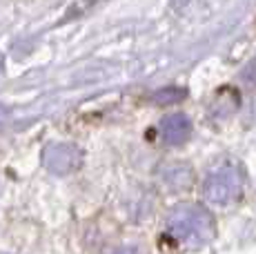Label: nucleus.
Wrapping results in <instances>:
<instances>
[{"instance_id": "obj_1", "label": "nucleus", "mask_w": 256, "mask_h": 254, "mask_svg": "<svg viewBox=\"0 0 256 254\" xmlns=\"http://www.w3.org/2000/svg\"><path fill=\"white\" fill-rule=\"evenodd\" d=\"M167 230L178 241L198 248L214 236V218L200 205H178L167 216Z\"/></svg>"}, {"instance_id": "obj_2", "label": "nucleus", "mask_w": 256, "mask_h": 254, "mask_svg": "<svg viewBox=\"0 0 256 254\" xmlns=\"http://www.w3.org/2000/svg\"><path fill=\"white\" fill-rule=\"evenodd\" d=\"M240 190H243V176H240L238 168L230 163L218 165L205 178V198L214 205H228L236 201Z\"/></svg>"}, {"instance_id": "obj_3", "label": "nucleus", "mask_w": 256, "mask_h": 254, "mask_svg": "<svg viewBox=\"0 0 256 254\" xmlns=\"http://www.w3.org/2000/svg\"><path fill=\"white\" fill-rule=\"evenodd\" d=\"M80 150L70 143H54L42 150V165L52 174L65 176L80 168Z\"/></svg>"}, {"instance_id": "obj_4", "label": "nucleus", "mask_w": 256, "mask_h": 254, "mask_svg": "<svg viewBox=\"0 0 256 254\" xmlns=\"http://www.w3.org/2000/svg\"><path fill=\"white\" fill-rule=\"evenodd\" d=\"M160 134H163L165 143L183 145L192 136V120L185 114H170L160 123Z\"/></svg>"}, {"instance_id": "obj_5", "label": "nucleus", "mask_w": 256, "mask_h": 254, "mask_svg": "<svg viewBox=\"0 0 256 254\" xmlns=\"http://www.w3.org/2000/svg\"><path fill=\"white\" fill-rule=\"evenodd\" d=\"M180 98H185V90H178V87H163L154 94V102H158V105L178 102Z\"/></svg>"}, {"instance_id": "obj_6", "label": "nucleus", "mask_w": 256, "mask_h": 254, "mask_svg": "<svg viewBox=\"0 0 256 254\" xmlns=\"http://www.w3.org/2000/svg\"><path fill=\"white\" fill-rule=\"evenodd\" d=\"M112 254H138V250L136 248H120V250H116V252H112Z\"/></svg>"}]
</instances>
